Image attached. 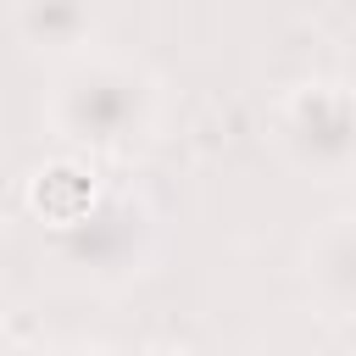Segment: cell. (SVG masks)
<instances>
[{
    "instance_id": "1",
    "label": "cell",
    "mask_w": 356,
    "mask_h": 356,
    "mask_svg": "<svg viewBox=\"0 0 356 356\" xmlns=\"http://www.w3.org/2000/svg\"><path fill=\"white\" fill-rule=\"evenodd\" d=\"M28 200H33V211L44 217V222H78L83 211H89V200H95V184L78 172V167H67V161H56V167H44L39 178H33V189H28Z\"/></svg>"
},
{
    "instance_id": "2",
    "label": "cell",
    "mask_w": 356,
    "mask_h": 356,
    "mask_svg": "<svg viewBox=\"0 0 356 356\" xmlns=\"http://www.w3.org/2000/svg\"><path fill=\"white\" fill-rule=\"evenodd\" d=\"M150 356H189V350H150Z\"/></svg>"
}]
</instances>
